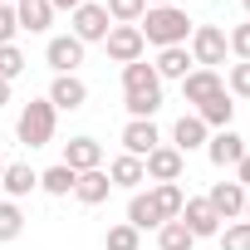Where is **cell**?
I'll return each instance as SVG.
<instances>
[{
  "label": "cell",
  "instance_id": "26",
  "mask_svg": "<svg viewBox=\"0 0 250 250\" xmlns=\"http://www.w3.org/2000/svg\"><path fill=\"white\" fill-rule=\"evenodd\" d=\"M191 245H196V235L182 221H162L157 226V250H191Z\"/></svg>",
  "mask_w": 250,
  "mask_h": 250
},
{
  "label": "cell",
  "instance_id": "36",
  "mask_svg": "<svg viewBox=\"0 0 250 250\" xmlns=\"http://www.w3.org/2000/svg\"><path fill=\"white\" fill-rule=\"evenodd\" d=\"M235 182H240V187H245V191H250V152H245V157H240V167H235Z\"/></svg>",
  "mask_w": 250,
  "mask_h": 250
},
{
  "label": "cell",
  "instance_id": "17",
  "mask_svg": "<svg viewBox=\"0 0 250 250\" xmlns=\"http://www.w3.org/2000/svg\"><path fill=\"white\" fill-rule=\"evenodd\" d=\"M108 191H113V182H108V172H103V167L79 172V182H74V196H79L83 206H103V201H108Z\"/></svg>",
  "mask_w": 250,
  "mask_h": 250
},
{
  "label": "cell",
  "instance_id": "6",
  "mask_svg": "<svg viewBox=\"0 0 250 250\" xmlns=\"http://www.w3.org/2000/svg\"><path fill=\"white\" fill-rule=\"evenodd\" d=\"M143 172H147V182H182L187 157H182L172 143H162V147H152V152L143 157Z\"/></svg>",
  "mask_w": 250,
  "mask_h": 250
},
{
  "label": "cell",
  "instance_id": "21",
  "mask_svg": "<svg viewBox=\"0 0 250 250\" xmlns=\"http://www.w3.org/2000/svg\"><path fill=\"white\" fill-rule=\"evenodd\" d=\"M196 118L206 123L211 133H221V128H230V118H235V103H230V93H216V98H206V103L196 108Z\"/></svg>",
  "mask_w": 250,
  "mask_h": 250
},
{
  "label": "cell",
  "instance_id": "33",
  "mask_svg": "<svg viewBox=\"0 0 250 250\" xmlns=\"http://www.w3.org/2000/svg\"><path fill=\"white\" fill-rule=\"evenodd\" d=\"M226 93L230 98H250V64H230V74H226Z\"/></svg>",
  "mask_w": 250,
  "mask_h": 250
},
{
  "label": "cell",
  "instance_id": "13",
  "mask_svg": "<svg viewBox=\"0 0 250 250\" xmlns=\"http://www.w3.org/2000/svg\"><path fill=\"white\" fill-rule=\"evenodd\" d=\"M206 201H211V211H216L221 221H235V216L245 211V187H240V182H216V187L206 191Z\"/></svg>",
  "mask_w": 250,
  "mask_h": 250
},
{
  "label": "cell",
  "instance_id": "10",
  "mask_svg": "<svg viewBox=\"0 0 250 250\" xmlns=\"http://www.w3.org/2000/svg\"><path fill=\"white\" fill-rule=\"evenodd\" d=\"M152 147H162V133L152 118H128V128H123V152L128 157H147Z\"/></svg>",
  "mask_w": 250,
  "mask_h": 250
},
{
  "label": "cell",
  "instance_id": "3",
  "mask_svg": "<svg viewBox=\"0 0 250 250\" xmlns=\"http://www.w3.org/2000/svg\"><path fill=\"white\" fill-rule=\"evenodd\" d=\"M187 54H191L196 69H216V64L226 59V30H216V25H196L191 40H187Z\"/></svg>",
  "mask_w": 250,
  "mask_h": 250
},
{
  "label": "cell",
  "instance_id": "15",
  "mask_svg": "<svg viewBox=\"0 0 250 250\" xmlns=\"http://www.w3.org/2000/svg\"><path fill=\"white\" fill-rule=\"evenodd\" d=\"M64 167H74V172L103 167V143H93V138H69V143H64Z\"/></svg>",
  "mask_w": 250,
  "mask_h": 250
},
{
  "label": "cell",
  "instance_id": "25",
  "mask_svg": "<svg viewBox=\"0 0 250 250\" xmlns=\"http://www.w3.org/2000/svg\"><path fill=\"white\" fill-rule=\"evenodd\" d=\"M74 182H79V172L74 167H49V172H40V191H49V196H69L74 191Z\"/></svg>",
  "mask_w": 250,
  "mask_h": 250
},
{
  "label": "cell",
  "instance_id": "40",
  "mask_svg": "<svg viewBox=\"0 0 250 250\" xmlns=\"http://www.w3.org/2000/svg\"><path fill=\"white\" fill-rule=\"evenodd\" d=\"M240 216H245V221H250V191H245V211H240Z\"/></svg>",
  "mask_w": 250,
  "mask_h": 250
},
{
  "label": "cell",
  "instance_id": "41",
  "mask_svg": "<svg viewBox=\"0 0 250 250\" xmlns=\"http://www.w3.org/2000/svg\"><path fill=\"white\" fill-rule=\"evenodd\" d=\"M240 5H245V15H250V0H240Z\"/></svg>",
  "mask_w": 250,
  "mask_h": 250
},
{
  "label": "cell",
  "instance_id": "1",
  "mask_svg": "<svg viewBox=\"0 0 250 250\" xmlns=\"http://www.w3.org/2000/svg\"><path fill=\"white\" fill-rule=\"evenodd\" d=\"M138 30H143V40H147V44L172 49V44H187V40H191L196 20H191L187 10H177V5H157V10H147V15L138 20Z\"/></svg>",
  "mask_w": 250,
  "mask_h": 250
},
{
  "label": "cell",
  "instance_id": "32",
  "mask_svg": "<svg viewBox=\"0 0 250 250\" xmlns=\"http://www.w3.org/2000/svg\"><path fill=\"white\" fill-rule=\"evenodd\" d=\"M25 74V54L15 49V44H0V79H5V83H15Z\"/></svg>",
  "mask_w": 250,
  "mask_h": 250
},
{
  "label": "cell",
  "instance_id": "42",
  "mask_svg": "<svg viewBox=\"0 0 250 250\" xmlns=\"http://www.w3.org/2000/svg\"><path fill=\"white\" fill-rule=\"evenodd\" d=\"M0 172H5V157H0Z\"/></svg>",
  "mask_w": 250,
  "mask_h": 250
},
{
  "label": "cell",
  "instance_id": "14",
  "mask_svg": "<svg viewBox=\"0 0 250 250\" xmlns=\"http://www.w3.org/2000/svg\"><path fill=\"white\" fill-rule=\"evenodd\" d=\"M206 138H211V128L196 118V113H182L177 118V128H172V147L187 157V152H196V147H206Z\"/></svg>",
  "mask_w": 250,
  "mask_h": 250
},
{
  "label": "cell",
  "instance_id": "7",
  "mask_svg": "<svg viewBox=\"0 0 250 250\" xmlns=\"http://www.w3.org/2000/svg\"><path fill=\"white\" fill-rule=\"evenodd\" d=\"M177 221H182V226H187L196 240H206V235H221V226H226V221L211 211V201H206V196H187V206H182V216H177Z\"/></svg>",
  "mask_w": 250,
  "mask_h": 250
},
{
  "label": "cell",
  "instance_id": "24",
  "mask_svg": "<svg viewBox=\"0 0 250 250\" xmlns=\"http://www.w3.org/2000/svg\"><path fill=\"white\" fill-rule=\"evenodd\" d=\"M15 20H20V30L44 35L49 20H54V10H49V0H25V5H15Z\"/></svg>",
  "mask_w": 250,
  "mask_h": 250
},
{
  "label": "cell",
  "instance_id": "19",
  "mask_svg": "<svg viewBox=\"0 0 250 250\" xmlns=\"http://www.w3.org/2000/svg\"><path fill=\"white\" fill-rule=\"evenodd\" d=\"M152 206H157L162 221H177L182 206H187V191H182L177 182H152Z\"/></svg>",
  "mask_w": 250,
  "mask_h": 250
},
{
  "label": "cell",
  "instance_id": "4",
  "mask_svg": "<svg viewBox=\"0 0 250 250\" xmlns=\"http://www.w3.org/2000/svg\"><path fill=\"white\" fill-rule=\"evenodd\" d=\"M69 20H74V30H69V35H74L79 44H103V40H108V30H113V20H108V10L98 5V0L79 5Z\"/></svg>",
  "mask_w": 250,
  "mask_h": 250
},
{
  "label": "cell",
  "instance_id": "18",
  "mask_svg": "<svg viewBox=\"0 0 250 250\" xmlns=\"http://www.w3.org/2000/svg\"><path fill=\"white\" fill-rule=\"evenodd\" d=\"M152 69H157V79H177V83H182L196 64H191L187 44H172V49H157V64H152Z\"/></svg>",
  "mask_w": 250,
  "mask_h": 250
},
{
  "label": "cell",
  "instance_id": "27",
  "mask_svg": "<svg viewBox=\"0 0 250 250\" xmlns=\"http://www.w3.org/2000/svg\"><path fill=\"white\" fill-rule=\"evenodd\" d=\"M123 108L128 118H152L162 108V88H147V93H123Z\"/></svg>",
  "mask_w": 250,
  "mask_h": 250
},
{
  "label": "cell",
  "instance_id": "2",
  "mask_svg": "<svg viewBox=\"0 0 250 250\" xmlns=\"http://www.w3.org/2000/svg\"><path fill=\"white\" fill-rule=\"evenodd\" d=\"M54 123H59L54 103H49V98H30V103L20 108L15 138H20L25 147H49V143H54Z\"/></svg>",
  "mask_w": 250,
  "mask_h": 250
},
{
  "label": "cell",
  "instance_id": "20",
  "mask_svg": "<svg viewBox=\"0 0 250 250\" xmlns=\"http://www.w3.org/2000/svg\"><path fill=\"white\" fill-rule=\"evenodd\" d=\"M108 182L113 187H128V191H138L143 182H147V172H143V157H113V167H108Z\"/></svg>",
  "mask_w": 250,
  "mask_h": 250
},
{
  "label": "cell",
  "instance_id": "22",
  "mask_svg": "<svg viewBox=\"0 0 250 250\" xmlns=\"http://www.w3.org/2000/svg\"><path fill=\"white\" fill-rule=\"evenodd\" d=\"M128 226H133V230H157V226H162V216H157V206H152V191H133V201H128Z\"/></svg>",
  "mask_w": 250,
  "mask_h": 250
},
{
  "label": "cell",
  "instance_id": "44",
  "mask_svg": "<svg viewBox=\"0 0 250 250\" xmlns=\"http://www.w3.org/2000/svg\"><path fill=\"white\" fill-rule=\"evenodd\" d=\"M0 5H5V0H0Z\"/></svg>",
  "mask_w": 250,
  "mask_h": 250
},
{
  "label": "cell",
  "instance_id": "8",
  "mask_svg": "<svg viewBox=\"0 0 250 250\" xmlns=\"http://www.w3.org/2000/svg\"><path fill=\"white\" fill-rule=\"evenodd\" d=\"M49 103H54V113H79V108L88 103V83H83L79 74H54Z\"/></svg>",
  "mask_w": 250,
  "mask_h": 250
},
{
  "label": "cell",
  "instance_id": "35",
  "mask_svg": "<svg viewBox=\"0 0 250 250\" xmlns=\"http://www.w3.org/2000/svg\"><path fill=\"white\" fill-rule=\"evenodd\" d=\"M15 35H20V20H15V5L5 0L0 5V44H15Z\"/></svg>",
  "mask_w": 250,
  "mask_h": 250
},
{
  "label": "cell",
  "instance_id": "9",
  "mask_svg": "<svg viewBox=\"0 0 250 250\" xmlns=\"http://www.w3.org/2000/svg\"><path fill=\"white\" fill-rule=\"evenodd\" d=\"M250 147H245V138L235 133V128H221V133H211L206 138V157L226 172V167H240V157H245Z\"/></svg>",
  "mask_w": 250,
  "mask_h": 250
},
{
  "label": "cell",
  "instance_id": "11",
  "mask_svg": "<svg viewBox=\"0 0 250 250\" xmlns=\"http://www.w3.org/2000/svg\"><path fill=\"white\" fill-rule=\"evenodd\" d=\"M44 64H49L54 74H79V64H83V44H79L74 35H54V40L44 44Z\"/></svg>",
  "mask_w": 250,
  "mask_h": 250
},
{
  "label": "cell",
  "instance_id": "5",
  "mask_svg": "<svg viewBox=\"0 0 250 250\" xmlns=\"http://www.w3.org/2000/svg\"><path fill=\"white\" fill-rule=\"evenodd\" d=\"M103 49H108V59H113V64H138V59H143V49H147V40H143V30H138V25H113V30H108V40H103Z\"/></svg>",
  "mask_w": 250,
  "mask_h": 250
},
{
  "label": "cell",
  "instance_id": "12",
  "mask_svg": "<svg viewBox=\"0 0 250 250\" xmlns=\"http://www.w3.org/2000/svg\"><path fill=\"white\" fill-rule=\"evenodd\" d=\"M216 93H226V79L216 74V69H191L187 79H182V98L187 103H206V98H216Z\"/></svg>",
  "mask_w": 250,
  "mask_h": 250
},
{
  "label": "cell",
  "instance_id": "28",
  "mask_svg": "<svg viewBox=\"0 0 250 250\" xmlns=\"http://www.w3.org/2000/svg\"><path fill=\"white\" fill-rule=\"evenodd\" d=\"M108 20H118V25H138L143 15H147V0H108Z\"/></svg>",
  "mask_w": 250,
  "mask_h": 250
},
{
  "label": "cell",
  "instance_id": "43",
  "mask_svg": "<svg viewBox=\"0 0 250 250\" xmlns=\"http://www.w3.org/2000/svg\"><path fill=\"white\" fill-rule=\"evenodd\" d=\"M15 5H25V0H15Z\"/></svg>",
  "mask_w": 250,
  "mask_h": 250
},
{
  "label": "cell",
  "instance_id": "29",
  "mask_svg": "<svg viewBox=\"0 0 250 250\" xmlns=\"http://www.w3.org/2000/svg\"><path fill=\"white\" fill-rule=\"evenodd\" d=\"M143 230H133L128 221H118V226H108V235H103V245L108 250H143V240H138Z\"/></svg>",
  "mask_w": 250,
  "mask_h": 250
},
{
  "label": "cell",
  "instance_id": "16",
  "mask_svg": "<svg viewBox=\"0 0 250 250\" xmlns=\"http://www.w3.org/2000/svg\"><path fill=\"white\" fill-rule=\"evenodd\" d=\"M0 187H5L10 201H20V196H30V191L40 187V172H35L30 162H5V172H0Z\"/></svg>",
  "mask_w": 250,
  "mask_h": 250
},
{
  "label": "cell",
  "instance_id": "30",
  "mask_svg": "<svg viewBox=\"0 0 250 250\" xmlns=\"http://www.w3.org/2000/svg\"><path fill=\"white\" fill-rule=\"evenodd\" d=\"M216 240H221V250H250V221H226Z\"/></svg>",
  "mask_w": 250,
  "mask_h": 250
},
{
  "label": "cell",
  "instance_id": "37",
  "mask_svg": "<svg viewBox=\"0 0 250 250\" xmlns=\"http://www.w3.org/2000/svg\"><path fill=\"white\" fill-rule=\"evenodd\" d=\"M79 5H88V0H49V10H69V15H74Z\"/></svg>",
  "mask_w": 250,
  "mask_h": 250
},
{
  "label": "cell",
  "instance_id": "23",
  "mask_svg": "<svg viewBox=\"0 0 250 250\" xmlns=\"http://www.w3.org/2000/svg\"><path fill=\"white\" fill-rule=\"evenodd\" d=\"M147 88H162V79H157V69L147 59L123 64V93H147Z\"/></svg>",
  "mask_w": 250,
  "mask_h": 250
},
{
  "label": "cell",
  "instance_id": "39",
  "mask_svg": "<svg viewBox=\"0 0 250 250\" xmlns=\"http://www.w3.org/2000/svg\"><path fill=\"white\" fill-rule=\"evenodd\" d=\"M157 5H172V0H147V10H157Z\"/></svg>",
  "mask_w": 250,
  "mask_h": 250
},
{
  "label": "cell",
  "instance_id": "31",
  "mask_svg": "<svg viewBox=\"0 0 250 250\" xmlns=\"http://www.w3.org/2000/svg\"><path fill=\"white\" fill-rule=\"evenodd\" d=\"M20 230H25V211L15 201H0V240H20Z\"/></svg>",
  "mask_w": 250,
  "mask_h": 250
},
{
  "label": "cell",
  "instance_id": "34",
  "mask_svg": "<svg viewBox=\"0 0 250 250\" xmlns=\"http://www.w3.org/2000/svg\"><path fill=\"white\" fill-rule=\"evenodd\" d=\"M226 49H230L240 64H250V25H235V30L226 35Z\"/></svg>",
  "mask_w": 250,
  "mask_h": 250
},
{
  "label": "cell",
  "instance_id": "38",
  "mask_svg": "<svg viewBox=\"0 0 250 250\" xmlns=\"http://www.w3.org/2000/svg\"><path fill=\"white\" fill-rule=\"evenodd\" d=\"M5 103H10V83H5V79H0V108H5Z\"/></svg>",
  "mask_w": 250,
  "mask_h": 250
}]
</instances>
